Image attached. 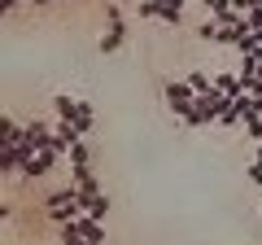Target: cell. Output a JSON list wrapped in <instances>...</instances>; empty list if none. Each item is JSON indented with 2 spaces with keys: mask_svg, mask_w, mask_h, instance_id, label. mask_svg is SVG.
<instances>
[{
  "mask_svg": "<svg viewBox=\"0 0 262 245\" xmlns=\"http://www.w3.org/2000/svg\"><path fill=\"white\" fill-rule=\"evenodd\" d=\"M44 210H48V219H53L57 228H61V223H75L79 215H88V210H83V193H79L75 184L53 189V193H48V201H44Z\"/></svg>",
  "mask_w": 262,
  "mask_h": 245,
  "instance_id": "cell-1",
  "label": "cell"
},
{
  "mask_svg": "<svg viewBox=\"0 0 262 245\" xmlns=\"http://www.w3.org/2000/svg\"><path fill=\"white\" fill-rule=\"evenodd\" d=\"M162 101H166V110H170V114H179V118H184V114L192 110L196 92L188 88V79H166V88H162Z\"/></svg>",
  "mask_w": 262,
  "mask_h": 245,
  "instance_id": "cell-2",
  "label": "cell"
},
{
  "mask_svg": "<svg viewBox=\"0 0 262 245\" xmlns=\"http://www.w3.org/2000/svg\"><path fill=\"white\" fill-rule=\"evenodd\" d=\"M57 162H61V158H53V153H35L31 162H22V175H18V179H44Z\"/></svg>",
  "mask_w": 262,
  "mask_h": 245,
  "instance_id": "cell-3",
  "label": "cell"
},
{
  "mask_svg": "<svg viewBox=\"0 0 262 245\" xmlns=\"http://www.w3.org/2000/svg\"><path fill=\"white\" fill-rule=\"evenodd\" d=\"M214 88H219L223 96H241V92H245V84H241L236 70H214Z\"/></svg>",
  "mask_w": 262,
  "mask_h": 245,
  "instance_id": "cell-4",
  "label": "cell"
},
{
  "mask_svg": "<svg viewBox=\"0 0 262 245\" xmlns=\"http://www.w3.org/2000/svg\"><path fill=\"white\" fill-rule=\"evenodd\" d=\"M122 44H127V22H118V27H110V31L101 35V44H96V48H101V53H118Z\"/></svg>",
  "mask_w": 262,
  "mask_h": 245,
  "instance_id": "cell-5",
  "label": "cell"
},
{
  "mask_svg": "<svg viewBox=\"0 0 262 245\" xmlns=\"http://www.w3.org/2000/svg\"><path fill=\"white\" fill-rule=\"evenodd\" d=\"M188 79V88H192L196 96H210L214 92V75H206V70H192V75H184Z\"/></svg>",
  "mask_w": 262,
  "mask_h": 245,
  "instance_id": "cell-6",
  "label": "cell"
},
{
  "mask_svg": "<svg viewBox=\"0 0 262 245\" xmlns=\"http://www.w3.org/2000/svg\"><path fill=\"white\" fill-rule=\"evenodd\" d=\"M75 223H79V232H83L88 241H101V245H105V228H101V219H92V215H79Z\"/></svg>",
  "mask_w": 262,
  "mask_h": 245,
  "instance_id": "cell-7",
  "label": "cell"
},
{
  "mask_svg": "<svg viewBox=\"0 0 262 245\" xmlns=\"http://www.w3.org/2000/svg\"><path fill=\"white\" fill-rule=\"evenodd\" d=\"M66 162H70V167H75V171L92 167V145H88V140H79L75 149H70V158H66Z\"/></svg>",
  "mask_w": 262,
  "mask_h": 245,
  "instance_id": "cell-8",
  "label": "cell"
},
{
  "mask_svg": "<svg viewBox=\"0 0 262 245\" xmlns=\"http://www.w3.org/2000/svg\"><path fill=\"white\" fill-rule=\"evenodd\" d=\"M57 241H61V245H88V236L79 232V223H61V228H57Z\"/></svg>",
  "mask_w": 262,
  "mask_h": 245,
  "instance_id": "cell-9",
  "label": "cell"
},
{
  "mask_svg": "<svg viewBox=\"0 0 262 245\" xmlns=\"http://www.w3.org/2000/svg\"><path fill=\"white\" fill-rule=\"evenodd\" d=\"M219 35H223V22H219V18H206L201 27H196V39H210V44H219Z\"/></svg>",
  "mask_w": 262,
  "mask_h": 245,
  "instance_id": "cell-10",
  "label": "cell"
},
{
  "mask_svg": "<svg viewBox=\"0 0 262 245\" xmlns=\"http://www.w3.org/2000/svg\"><path fill=\"white\" fill-rule=\"evenodd\" d=\"M83 210H88V215H92V219H105V215H110V197H105V193H101V197L83 201Z\"/></svg>",
  "mask_w": 262,
  "mask_h": 245,
  "instance_id": "cell-11",
  "label": "cell"
},
{
  "mask_svg": "<svg viewBox=\"0 0 262 245\" xmlns=\"http://www.w3.org/2000/svg\"><path fill=\"white\" fill-rule=\"evenodd\" d=\"M219 127H245V118L236 114V105H232V101H227V110L219 114Z\"/></svg>",
  "mask_w": 262,
  "mask_h": 245,
  "instance_id": "cell-12",
  "label": "cell"
},
{
  "mask_svg": "<svg viewBox=\"0 0 262 245\" xmlns=\"http://www.w3.org/2000/svg\"><path fill=\"white\" fill-rule=\"evenodd\" d=\"M162 13V0H140L136 5V18H158Z\"/></svg>",
  "mask_w": 262,
  "mask_h": 245,
  "instance_id": "cell-13",
  "label": "cell"
},
{
  "mask_svg": "<svg viewBox=\"0 0 262 245\" xmlns=\"http://www.w3.org/2000/svg\"><path fill=\"white\" fill-rule=\"evenodd\" d=\"M245 132H249V136H253V140H258V145H262V118H258V114H253V118H245Z\"/></svg>",
  "mask_w": 262,
  "mask_h": 245,
  "instance_id": "cell-14",
  "label": "cell"
},
{
  "mask_svg": "<svg viewBox=\"0 0 262 245\" xmlns=\"http://www.w3.org/2000/svg\"><path fill=\"white\" fill-rule=\"evenodd\" d=\"M201 5H206V9H210V18H219V13H223V9H232V0H201Z\"/></svg>",
  "mask_w": 262,
  "mask_h": 245,
  "instance_id": "cell-15",
  "label": "cell"
},
{
  "mask_svg": "<svg viewBox=\"0 0 262 245\" xmlns=\"http://www.w3.org/2000/svg\"><path fill=\"white\" fill-rule=\"evenodd\" d=\"M105 22H110V27H118V22H122V9H118V5H105Z\"/></svg>",
  "mask_w": 262,
  "mask_h": 245,
  "instance_id": "cell-16",
  "label": "cell"
},
{
  "mask_svg": "<svg viewBox=\"0 0 262 245\" xmlns=\"http://www.w3.org/2000/svg\"><path fill=\"white\" fill-rule=\"evenodd\" d=\"M249 184H258V189H262V162H258V158L249 162Z\"/></svg>",
  "mask_w": 262,
  "mask_h": 245,
  "instance_id": "cell-17",
  "label": "cell"
},
{
  "mask_svg": "<svg viewBox=\"0 0 262 245\" xmlns=\"http://www.w3.org/2000/svg\"><path fill=\"white\" fill-rule=\"evenodd\" d=\"M27 5H35V9H44V5H53V0H27Z\"/></svg>",
  "mask_w": 262,
  "mask_h": 245,
  "instance_id": "cell-18",
  "label": "cell"
},
{
  "mask_svg": "<svg viewBox=\"0 0 262 245\" xmlns=\"http://www.w3.org/2000/svg\"><path fill=\"white\" fill-rule=\"evenodd\" d=\"M166 5H188V0H166Z\"/></svg>",
  "mask_w": 262,
  "mask_h": 245,
  "instance_id": "cell-19",
  "label": "cell"
},
{
  "mask_svg": "<svg viewBox=\"0 0 262 245\" xmlns=\"http://www.w3.org/2000/svg\"><path fill=\"white\" fill-rule=\"evenodd\" d=\"M258 215H262V206H258Z\"/></svg>",
  "mask_w": 262,
  "mask_h": 245,
  "instance_id": "cell-20",
  "label": "cell"
}]
</instances>
